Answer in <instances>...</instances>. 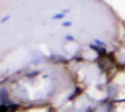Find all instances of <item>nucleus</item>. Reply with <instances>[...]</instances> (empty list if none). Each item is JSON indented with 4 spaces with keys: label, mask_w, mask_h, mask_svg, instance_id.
<instances>
[{
    "label": "nucleus",
    "mask_w": 125,
    "mask_h": 112,
    "mask_svg": "<svg viewBox=\"0 0 125 112\" xmlns=\"http://www.w3.org/2000/svg\"><path fill=\"white\" fill-rule=\"evenodd\" d=\"M62 16H64V13H62V14H56V15H54L53 17H54V19H59V17H62Z\"/></svg>",
    "instance_id": "nucleus-4"
},
{
    "label": "nucleus",
    "mask_w": 125,
    "mask_h": 112,
    "mask_svg": "<svg viewBox=\"0 0 125 112\" xmlns=\"http://www.w3.org/2000/svg\"><path fill=\"white\" fill-rule=\"evenodd\" d=\"M62 25H64V26H70V25H71V23H64Z\"/></svg>",
    "instance_id": "nucleus-6"
},
{
    "label": "nucleus",
    "mask_w": 125,
    "mask_h": 112,
    "mask_svg": "<svg viewBox=\"0 0 125 112\" xmlns=\"http://www.w3.org/2000/svg\"><path fill=\"white\" fill-rule=\"evenodd\" d=\"M91 49L95 50V51H96L98 54H100V55H105V50H104V49H100V47H98V46H95V45H91Z\"/></svg>",
    "instance_id": "nucleus-2"
},
{
    "label": "nucleus",
    "mask_w": 125,
    "mask_h": 112,
    "mask_svg": "<svg viewBox=\"0 0 125 112\" xmlns=\"http://www.w3.org/2000/svg\"><path fill=\"white\" fill-rule=\"evenodd\" d=\"M6 98H8V92H6L5 88H3V90H1V105H4V102L6 101Z\"/></svg>",
    "instance_id": "nucleus-3"
},
{
    "label": "nucleus",
    "mask_w": 125,
    "mask_h": 112,
    "mask_svg": "<svg viewBox=\"0 0 125 112\" xmlns=\"http://www.w3.org/2000/svg\"><path fill=\"white\" fill-rule=\"evenodd\" d=\"M19 108V105L13 103V105H9V106H4L1 105V112H14Z\"/></svg>",
    "instance_id": "nucleus-1"
},
{
    "label": "nucleus",
    "mask_w": 125,
    "mask_h": 112,
    "mask_svg": "<svg viewBox=\"0 0 125 112\" xmlns=\"http://www.w3.org/2000/svg\"><path fill=\"white\" fill-rule=\"evenodd\" d=\"M65 39H66V40H73V37H71V36H66Z\"/></svg>",
    "instance_id": "nucleus-7"
},
{
    "label": "nucleus",
    "mask_w": 125,
    "mask_h": 112,
    "mask_svg": "<svg viewBox=\"0 0 125 112\" xmlns=\"http://www.w3.org/2000/svg\"><path fill=\"white\" fill-rule=\"evenodd\" d=\"M95 43H96V44H98L99 46H104V44H103V43L100 41V40H95Z\"/></svg>",
    "instance_id": "nucleus-5"
}]
</instances>
